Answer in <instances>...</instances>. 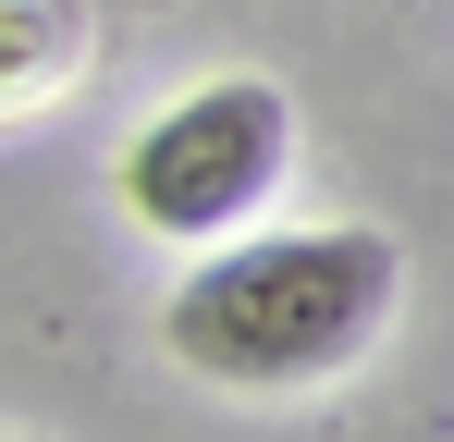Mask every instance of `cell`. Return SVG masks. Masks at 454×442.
Masks as SVG:
<instances>
[{
  "mask_svg": "<svg viewBox=\"0 0 454 442\" xmlns=\"http://www.w3.org/2000/svg\"><path fill=\"white\" fill-rule=\"evenodd\" d=\"M393 233L380 221H307V233H222L172 307H160V344L184 381H222V393H307L332 368H356L393 320Z\"/></svg>",
  "mask_w": 454,
  "mask_h": 442,
  "instance_id": "6da1fadb",
  "label": "cell"
},
{
  "mask_svg": "<svg viewBox=\"0 0 454 442\" xmlns=\"http://www.w3.org/2000/svg\"><path fill=\"white\" fill-rule=\"evenodd\" d=\"M283 160H295V99L270 74H209L123 136V221L160 246H222L283 197Z\"/></svg>",
  "mask_w": 454,
  "mask_h": 442,
  "instance_id": "7a4b0ae2",
  "label": "cell"
},
{
  "mask_svg": "<svg viewBox=\"0 0 454 442\" xmlns=\"http://www.w3.org/2000/svg\"><path fill=\"white\" fill-rule=\"evenodd\" d=\"M86 62V0H0V111H50Z\"/></svg>",
  "mask_w": 454,
  "mask_h": 442,
  "instance_id": "3957f363",
  "label": "cell"
}]
</instances>
